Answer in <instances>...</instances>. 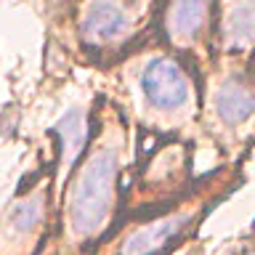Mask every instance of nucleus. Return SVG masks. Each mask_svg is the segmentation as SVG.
<instances>
[{
	"mask_svg": "<svg viewBox=\"0 0 255 255\" xmlns=\"http://www.w3.org/2000/svg\"><path fill=\"white\" fill-rule=\"evenodd\" d=\"M117 181V151L101 146L85 162L72 183L69 194V226L77 237H91L101 229L112 210Z\"/></svg>",
	"mask_w": 255,
	"mask_h": 255,
	"instance_id": "nucleus-1",
	"label": "nucleus"
},
{
	"mask_svg": "<svg viewBox=\"0 0 255 255\" xmlns=\"http://www.w3.org/2000/svg\"><path fill=\"white\" fill-rule=\"evenodd\" d=\"M141 88L154 109H181L191 99V80L181 61L170 56H157L141 75Z\"/></svg>",
	"mask_w": 255,
	"mask_h": 255,
	"instance_id": "nucleus-2",
	"label": "nucleus"
},
{
	"mask_svg": "<svg viewBox=\"0 0 255 255\" xmlns=\"http://www.w3.org/2000/svg\"><path fill=\"white\" fill-rule=\"evenodd\" d=\"M138 3L123 0H93L83 16V40L91 48H107L130 35Z\"/></svg>",
	"mask_w": 255,
	"mask_h": 255,
	"instance_id": "nucleus-3",
	"label": "nucleus"
},
{
	"mask_svg": "<svg viewBox=\"0 0 255 255\" xmlns=\"http://www.w3.org/2000/svg\"><path fill=\"white\" fill-rule=\"evenodd\" d=\"M210 0H173L167 8V35L173 43L189 45L199 37L207 24Z\"/></svg>",
	"mask_w": 255,
	"mask_h": 255,
	"instance_id": "nucleus-4",
	"label": "nucleus"
},
{
	"mask_svg": "<svg viewBox=\"0 0 255 255\" xmlns=\"http://www.w3.org/2000/svg\"><path fill=\"white\" fill-rule=\"evenodd\" d=\"M186 223H189V215H170V218L149 223V226H143L128 237L123 253L125 255H157L181 234Z\"/></svg>",
	"mask_w": 255,
	"mask_h": 255,
	"instance_id": "nucleus-5",
	"label": "nucleus"
},
{
	"mask_svg": "<svg viewBox=\"0 0 255 255\" xmlns=\"http://www.w3.org/2000/svg\"><path fill=\"white\" fill-rule=\"evenodd\" d=\"M253 0H226L221 11V40L226 48H250L253 43Z\"/></svg>",
	"mask_w": 255,
	"mask_h": 255,
	"instance_id": "nucleus-6",
	"label": "nucleus"
},
{
	"mask_svg": "<svg viewBox=\"0 0 255 255\" xmlns=\"http://www.w3.org/2000/svg\"><path fill=\"white\" fill-rule=\"evenodd\" d=\"M215 109L223 123L239 125L253 115V91L245 77H234L221 85L218 96H215Z\"/></svg>",
	"mask_w": 255,
	"mask_h": 255,
	"instance_id": "nucleus-7",
	"label": "nucleus"
},
{
	"mask_svg": "<svg viewBox=\"0 0 255 255\" xmlns=\"http://www.w3.org/2000/svg\"><path fill=\"white\" fill-rule=\"evenodd\" d=\"M56 130L61 135V165L69 167L77 159V154L85 146V120L80 109H72L64 115V120L56 125Z\"/></svg>",
	"mask_w": 255,
	"mask_h": 255,
	"instance_id": "nucleus-8",
	"label": "nucleus"
},
{
	"mask_svg": "<svg viewBox=\"0 0 255 255\" xmlns=\"http://www.w3.org/2000/svg\"><path fill=\"white\" fill-rule=\"evenodd\" d=\"M40 215H43V202H40V197H32V199H24V202L13 210L11 223H13L16 231H32L37 226Z\"/></svg>",
	"mask_w": 255,
	"mask_h": 255,
	"instance_id": "nucleus-9",
	"label": "nucleus"
}]
</instances>
